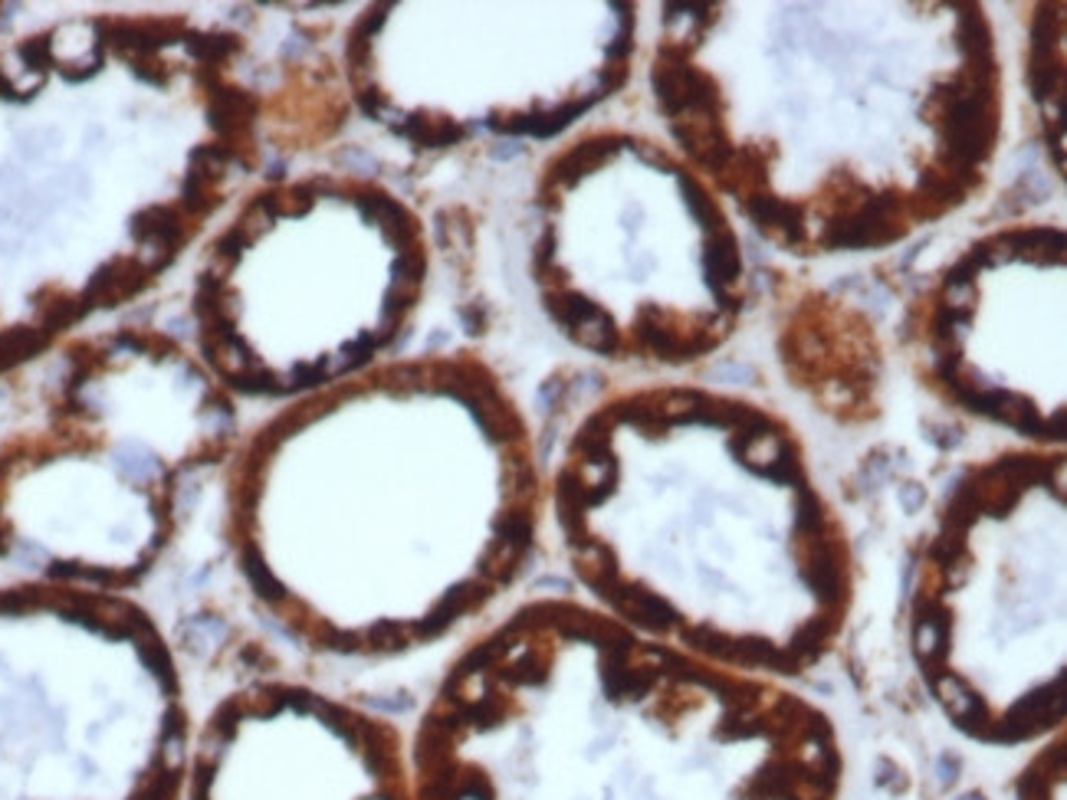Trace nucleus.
<instances>
[{
  "label": "nucleus",
  "instance_id": "obj_1",
  "mask_svg": "<svg viewBox=\"0 0 1067 800\" xmlns=\"http://www.w3.org/2000/svg\"><path fill=\"white\" fill-rule=\"evenodd\" d=\"M218 489L244 608L328 663L405 660L480 624L529 574L546 525L529 414L463 348L257 414Z\"/></svg>",
  "mask_w": 1067,
  "mask_h": 800
},
{
  "label": "nucleus",
  "instance_id": "obj_2",
  "mask_svg": "<svg viewBox=\"0 0 1067 800\" xmlns=\"http://www.w3.org/2000/svg\"><path fill=\"white\" fill-rule=\"evenodd\" d=\"M273 135L224 17L99 8L0 40V380L185 273Z\"/></svg>",
  "mask_w": 1067,
  "mask_h": 800
},
{
  "label": "nucleus",
  "instance_id": "obj_3",
  "mask_svg": "<svg viewBox=\"0 0 1067 800\" xmlns=\"http://www.w3.org/2000/svg\"><path fill=\"white\" fill-rule=\"evenodd\" d=\"M0 434V577L141 593L218 483L247 414L182 332L109 322L37 367Z\"/></svg>",
  "mask_w": 1067,
  "mask_h": 800
},
{
  "label": "nucleus",
  "instance_id": "obj_4",
  "mask_svg": "<svg viewBox=\"0 0 1067 800\" xmlns=\"http://www.w3.org/2000/svg\"><path fill=\"white\" fill-rule=\"evenodd\" d=\"M185 273V341L244 414H263L401 358L434 243L375 174L263 171Z\"/></svg>",
  "mask_w": 1067,
  "mask_h": 800
},
{
  "label": "nucleus",
  "instance_id": "obj_5",
  "mask_svg": "<svg viewBox=\"0 0 1067 800\" xmlns=\"http://www.w3.org/2000/svg\"><path fill=\"white\" fill-rule=\"evenodd\" d=\"M703 184L660 141L588 128L559 141L529 193L525 270L553 332L615 364H690L740 325L746 266L723 204L654 237Z\"/></svg>",
  "mask_w": 1067,
  "mask_h": 800
},
{
  "label": "nucleus",
  "instance_id": "obj_6",
  "mask_svg": "<svg viewBox=\"0 0 1067 800\" xmlns=\"http://www.w3.org/2000/svg\"><path fill=\"white\" fill-rule=\"evenodd\" d=\"M195 722L141 593L0 577V800H182Z\"/></svg>",
  "mask_w": 1067,
  "mask_h": 800
},
{
  "label": "nucleus",
  "instance_id": "obj_7",
  "mask_svg": "<svg viewBox=\"0 0 1067 800\" xmlns=\"http://www.w3.org/2000/svg\"><path fill=\"white\" fill-rule=\"evenodd\" d=\"M634 4H369L338 40L351 112L405 148L566 141L628 79Z\"/></svg>",
  "mask_w": 1067,
  "mask_h": 800
},
{
  "label": "nucleus",
  "instance_id": "obj_8",
  "mask_svg": "<svg viewBox=\"0 0 1067 800\" xmlns=\"http://www.w3.org/2000/svg\"><path fill=\"white\" fill-rule=\"evenodd\" d=\"M1018 328H1064V227L1021 224L969 243L917 299V358L950 404L998 421V345L1021 437L1064 440V354Z\"/></svg>",
  "mask_w": 1067,
  "mask_h": 800
},
{
  "label": "nucleus",
  "instance_id": "obj_9",
  "mask_svg": "<svg viewBox=\"0 0 1067 800\" xmlns=\"http://www.w3.org/2000/svg\"><path fill=\"white\" fill-rule=\"evenodd\" d=\"M182 800H414L408 735L309 679L257 673L198 709Z\"/></svg>",
  "mask_w": 1067,
  "mask_h": 800
},
{
  "label": "nucleus",
  "instance_id": "obj_10",
  "mask_svg": "<svg viewBox=\"0 0 1067 800\" xmlns=\"http://www.w3.org/2000/svg\"><path fill=\"white\" fill-rule=\"evenodd\" d=\"M1028 86L1054 171L1064 174V4H1041L1028 27Z\"/></svg>",
  "mask_w": 1067,
  "mask_h": 800
},
{
  "label": "nucleus",
  "instance_id": "obj_11",
  "mask_svg": "<svg viewBox=\"0 0 1067 800\" xmlns=\"http://www.w3.org/2000/svg\"><path fill=\"white\" fill-rule=\"evenodd\" d=\"M8 11H11L8 4H0V27H4V21H8Z\"/></svg>",
  "mask_w": 1067,
  "mask_h": 800
}]
</instances>
